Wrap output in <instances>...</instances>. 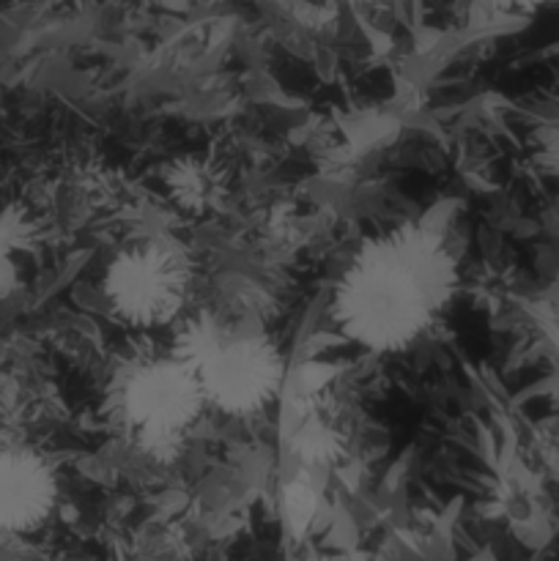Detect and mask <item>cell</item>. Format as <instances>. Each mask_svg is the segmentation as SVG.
<instances>
[{"label":"cell","mask_w":559,"mask_h":561,"mask_svg":"<svg viewBox=\"0 0 559 561\" xmlns=\"http://www.w3.org/2000/svg\"><path fill=\"white\" fill-rule=\"evenodd\" d=\"M458 283L447 236L431 222H403L349 257L332 290L334 327L367 354H398L442 321Z\"/></svg>","instance_id":"obj_1"},{"label":"cell","mask_w":559,"mask_h":561,"mask_svg":"<svg viewBox=\"0 0 559 561\" xmlns=\"http://www.w3.org/2000/svg\"><path fill=\"white\" fill-rule=\"evenodd\" d=\"M58 474L42 453L31 447L0 449V531L33 535L58 507Z\"/></svg>","instance_id":"obj_5"},{"label":"cell","mask_w":559,"mask_h":561,"mask_svg":"<svg viewBox=\"0 0 559 561\" xmlns=\"http://www.w3.org/2000/svg\"><path fill=\"white\" fill-rule=\"evenodd\" d=\"M113 416L140 453L175 458L208 409L190 367L175 354L135 359L113 381Z\"/></svg>","instance_id":"obj_3"},{"label":"cell","mask_w":559,"mask_h":561,"mask_svg":"<svg viewBox=\"0 0 559 561\" xmlns=\"http://www.w3.org/2000/svg\"><path fill=\"white\" fill-rule=\"evenodd\" d=\"M471 3L491 16H526L540 9L546 0H471Z\"/></svg>","instance_id":"obj_6"},{"label":"cell","mask_w":559,"mask_h":561,"mask_svg":"<svg viewBox=\"0 0 559 561\" xmlns=\"http://www.w3.org/2000/svg\"><path fill=\"white\" fill-rule=\"evenodd\" d=\"M102 290L113 316L126 327H168L181 318L190 301V255L168 239L135 241L110 257Z\"/></svg>","instance_id":"obj_4"},{"label":"cell","mask_w":559,"mask_h":561,"mask_svg":"<svg viewBox=\"0 0 559 561\" xmlns=\"http://www.w3.org/2000/svg\"><path fill=\"white\" fill-rule=\"evenodd\" d=\"M173 354L195 376L208 409L228 416H255L280 394L285 359L261 329L201 312L175 337Z\"/></svg>","instance_id":"obj_2"}]
</instances>
